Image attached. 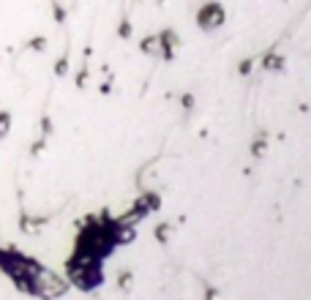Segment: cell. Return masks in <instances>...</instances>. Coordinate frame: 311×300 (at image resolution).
<instances>
[{
    "label": "cell",
    "instance_id": "1",
    "mask_svg": "<svg viewBox=\"0 0 311 300\" xmlns=\"http://www.w3.org/2000/svg\"><path fill=\"white\" fill-rule=\"evenodd\" d=\"M6 270H8V276H11L17 284L25 286V289L33 292V295L55 298V295L63 292V281L57 279L55 273H49L47 267H41L36 259H30V257H14Z\"/></svg>",
    "mask_w": 311,
    "mask_h": 300
}]
</instances>
